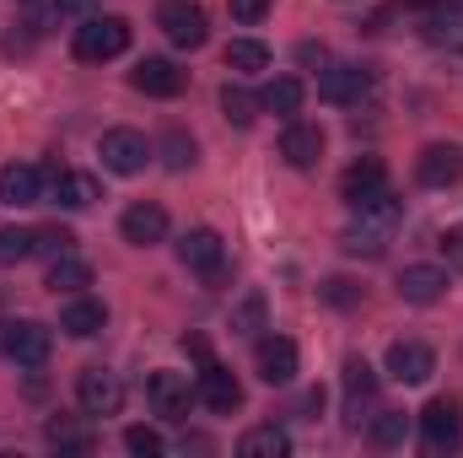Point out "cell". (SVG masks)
<instances>
[{"mask_svg": "<svg viewBox=\"0 0 463 458\" xmlns=\"http://www.w3.org/2000/svg\"><path fill=\"white\" fill-rule=\"evenodd\" d=\"M0 345H5V356L16 361V367H43L49 361V329L38 324V319H16V324H0Z\"/></svg>", "mask_w": 463, "mask_h": 458, "instance_id": "cell-7", "label": "cell"}, {"mask_svg": "<svg viewBox=\"0 0 463 458\" xmlns=\"http://www.w3.org/2000/svg\"><path fill=\"white\" fill-rule=\"evenodd\" d=\"M38 200H43V173H38L33 162H5V167H0V205L27 211V205H38Z\"/></svg>", "mask_w": 463, "mask_h": 458, "instance_id": "cell-13", "label": "cell"}, {"mask_svg": "<svg viewBox=\"0 0 463 458\" xmlns=\"http://www.w3.org/2000/svg\"><path fill=\"white\" fill-rule=\"evenodd\" d=\"M43 443L60 448V453H92V448H98V437H92L76 415H54V421L43 426Z\"/></svg>", "mask_w": 463, "mask_h": 458, "instance_id": "cell-23", "label": "cell"}, {"mask_svg": "<svg viewBox=\"0 0 463 458\" xmlns=\"http://www.w3.org/2000/svg\"><path fill=\"white\" fill-rule=\"evenodd\" d=\"M399 297L415 302V308L442 302V297H448V270H437V264H404V275H399Z\"/></svg>", "mask_w": 463, "mask_h": 458, "instance_id": "cell-16", "label": "cell"}, {"mask_svg": "<svg viewBox=\"0 0 463 458\" xmlns=\"http://www.w3.org/2000/svg\"><path fill=\"white\" fill-rule=\"evenodd\" d=\"M280 157H286L291 167H318V162H324V129H318V124L291 119V124H286V135H280Z\"/></svg>", "mask_w": 463, "mask_h": 458, "instance_id": "cell-19", "label": "cell"}, {"mask_svg": "<svg viewBox=\"0 0 463 458\" xmlns=\"http://www.w3.org/2000/svg\"><path fill=\"white\" fill-rule=\"evenodd\" d=\"M129 49V22L124 16H87L76 33H71V54L81 65H103V60H118Z\"/></svg>", "mask_w": 463, "mask_h": 458, "instance_id": "cell-1", "label": "cell"}, {"mask_svg": "<svg viewBox=\"0 0 463 458\" xmlns=\"http://www.w3.org/2000/svg\"><path fill=\"white\" fill-rule=\"evenodd\" d=\"M146 399H151V410H156L162 421H184L189 405L200 399V388H189L184 372H151V377H146Z\"/></svg>", "mask_w": 463, "mask_h": 458, "instance_id": "cell-8", "label": "cell"}, {"mask_svg": "<svg viewBox=\"0 0 463 458\" xmlns=\"http://www.w3.org/2000/svg\"><path fill=\"white\" fill-rule=\"evenodd\" d=\"M33 253H38V232L33 227H0V270H11V264H22Z\"/></svg>", "mask_w": 463, "mask_h": 458, "instance_id": "cell-27", "label": "cell"}, {"mask_svg": "<svg viewBox=\"0 0 463 458\" xmlns=\"http://www.w3.org/2000/svg\"><path fill=\"white\" fill-rule=\"evenodd\" d=\"M184 81H189V76H184L173 60H162V54H146V60L129 71V87H135V92H146V98H178V92H184Z\"/></svg>", "mask_w": 463, "mask_h": 458, "instance_id": "cell-11", "label": "cell"}, {"mask_svg": "<svg viewBox=\"0 0 463 458\" xmlns=\"http://www.w3.org/2000/svg\"><path fill=\"white\" fill-rule=\"evenodd\" d=\"M302 98H307V87H302L297 76H275V81L259 92V109H264V114H297Z\"/></svg>", "mask_w": 463, "mask_h": 458, "instance_id": "cell-25", "label": "cell"}, {"mask_svg": "<svg viewBox=\"0 0 463 458\" xmlns=\"http://www.w3.org/2000/svg\"><path fill=\"white\" fill-rule=\"evenodd\" d=\"M458 173H463V151L458 146H426L420 151V162H415V178L426 184V189H448V184H458Z\"/></svg>", "mask_w": 463, "mask_h": 458, "instance_id": "cell-18", "label": "cell"}, {"mask_svg": "<svg viewBox=\"0 0 463 458\" xmlns=\"http://www.w3.org/2000/svg\"><path fill=\"white\" fill-rule=\"evenodd\" d=\"M76 399H81L87 415H118L124 410V383H118V372H109V367H81Z\"/></svg>", "mask_w": 463, "mask_h": 458, "instance_id": "cell-6", "label": "cell"}, {"mask_svg": "<svg viewBox=\"0 0 463 458\" xmlns=\"http://www.w3.org/2000/svg\"><path fill=\"white\" fill-rule=\"evenodd\" d=\"M43 189H49V200H54L60 211H87V205L98 200V178L71 173V167H54V173L43 178Z\"/></svg>", "mask_w": 463, "mask_h": 458, "instance_id": "cell-15", "label": "cell"}, {"mask_svg": "<svg viewBox=\"0 0 463 458\" xmlns=\"http://www.w3.org/2000/svg\"><path fill=\"white\" fill-rule=\"evenodd\" d=\"M253 367H259V377L269 388H286L297 377V345L286 340V335H264V340L253 345Z\"/></svg>", "mask_w": 463, "mask_h": 458, "instance_id": "cell-12", "label": "cell"}, {"mask_svg": "<svg viewBox=\"0 0 463 458\" xmlns=\"http://www.w3.org/2000/svg\"><path fill=\"white\" fill-rule=\"evenodd\" d=\"M33 232H38V253H71V243H76L71 227H33Z\"/></svg>", "mask_w": 463, "mask_h": 458, "instance_id": "cell-33", "label": "cell"}, {"mask_svg": "<svg viewBox=\"0 0 463 458\" xmlns=\"http://www.w3.org/2000/svg\"><path fill=\"white\" fill-rule=\"evenodd\" d=\"M222 114H227L237 129H248V124L259 119V98H253L248 87H222Z\"/></svg>", "mask_w": 463, "mask_h": 458, "instance_id": "cell-30", "label": "cell"}, {"mask_svg": "<svg viewBox=\"0 0 463 458\" xmlns=\"http://www.w3.org/2000/svg\"><path fill=\"white\" fill-rule=\"evenodd\" d=\"M324 302H335V308H355V302H361V286L345 281V275H335V281H324Z\"/></svg>", "mask_w": 463, "mask_h": 458, "instance_id": "cell-32", "label": "cell"}, {"mask_svg": "<svg viewBox=\"0 0 463 458\" xmlns=\"http://www.w3.org/2000/svg\"><path fill=\"white\" fill-rule=\"evenodd\" d=\"M92 286V264L87 259H76V253H54V264H49V291L60 297H76V291H87Z\"/></svg>", "mask_w": 463, "mask_h": 458, "instance_id": "cell-22", "label": "cell"}, {"mask_svg": "<svg viewBox=\"0 0 463 458\" xmlns=\"http://www.w3.org/2000/svg\"><path fill=\"white\" fill-rule=\"evenodd\" d=\"M366 92H372V71H366V65H329V71L318 76V98L335 103V109L361 103Z\"/></svg>", "mask_w": 463, "mask_h": 458, "instance_id": "cell-9", "label": "cell"}, {"mask_svg": "<svg viewBox=\"0 0 463 458\" xmlns=\"http://www.w3.org/2000/svg\"><path fill=\"white\" fill-rule=\"evenodd\" d=\"M124 448H129L135 458H162L167 453L162 432H151V426H129V432H124Z\"/></svg>", "mask_w": 463, "mask_h": 458, "instance_id": "cell-31", "label": "cell"}, {"mask_svg": "<svg viewBox=\"0 0 463 458\" xmlns=\"http://www.w3.org/2000/svg\"><path fill=\"white\" fill-rule=\"evenodd\" d=\"M156 27H162L178 49H200V43L211 38L205 11H200L194 0H162V5H156Z\"/></svg>", "mask_w": 463, "mask_h": 458, "instance_id": "cell-4", "label": "cell"}, {"mask_svg": "<svg viewBox=\"0 0 463 458\" xmlns=\"http://www.w3.org/2000/svg\"><path fill=\"white\" fill-rule=\"evenodd\" d=\"M178 264L194 270V275H205V281H222V270H227V243H222V232L189 227L178 237Z\"/></svg>", "mask_w": 463, "mask_h": 458, "instance_id": "cell-2", "label": "cell"}, {"mask_svg": "<svg viewBox=\"0 0 463 458\" xmlns=\"http://www.w3.org/2000/svg\"><path fill=\"white\" fill-rule=\"evenodd\" d=\"M340 248L345 253H355V259H383V248H388V232L377 227H345V237H340Z\"/></svg>", "mask_w": 463, "mask_h": 458, "instance_id": "cell-28", "label": "cell"}, {"mask_svg": "<svg viewBox=\"0 0 463 458\" xmlns=\"http://www.w3.org/2000/svg\"><path fill=\"white\" fill-rule=\"evenodd\" d=\"M103 324H109V308L103 302H92V297H71L65 302V313H60V329L71 335V340H92V335H103Z\"/></svg>", "mask_w": 463, "mask_h": 458, "instance_id": "cell-20", "label": "cell"}, {"mask_svg": "<svg viewBox=\"0 0 463 458\" xmlns=\"http://www.w3.org/2000/svg\"><path fill=\"white\" fill-rule=\"evenodd\" d=\"M410 426H415V421H410L404 410H377V415H372V443H377V448H404V443H410Z\"/></svg>", "mask_w": 463, "mask_h": 458, "instance_id": "cell-26", "label": "cell"}, {"mask_svg": "<svg viewBox=\"0 0 463 458\" xmlns=\"http://www.w3.org/2000/svg\"><path fill=\"white\" fill-rule=\"evenodd\" d=\"M442 259H448L453 270H463V227H448V232H442Z\"/></svg>", "mask_w": 463, "mask_h": 458, "instance_id": "cell-36", "label": "cell"}, {"mask_svg": "<svg viewBox=\"0 0 463 458\" xmlns=\"http://www.w3.org/2000/svg\"><path fill=\"white\" fill-rule=\"evenodd\" d=\"M420 437H426V453H458L463 448V415L453 399H431L420 410Z\"/></svg>", "mask_w": 463, "mask_h": 458, "instance_id": "cell-5", "label": "cell"}, {"mask_svg": "<svg viewBox=\"0 0 463 458\" xmlns=\"http://www.w3.org/2000/svg\"><path fill=\"white\" fill-rule=\"evenodd\" d=\"M194 388H200V399H205V405H211L216 415H232V410L242 405V383L232 377L222 361H205V367H200V383H194Z\"/></svg>", "mask_w": 463, "mask_h": 458, "instance_id": "cell-17", "label": "cell"}, {"mask_svg": "<svg viewBox=\"0 0 463 458\" xmlns=\"http://www.w3.org/2000/svg\"><path fill=\"white\" fill-rule=\"evenodd\" d=\"M269 65V49L259 38H232L227 43V71H264Z\"/></svg>", "mask_w": 463, "mask_h": 458, "instance_id": "cell-29", "label": "cell"}, {"mask_svg": "<svg viewBox=\"0 0 463 458\" xmlns=\"http://www.w3.org/2000/svg\"><path fill=\"white\" fill-rule=\"evenodd\" d=\"M227 5H232V16H237L242 27H253V22L269 16V0H227Z\"/></svg>", "mask_w": 463, "mask_h": 458, "instance_id": "cell-35", "label": "cell"}, {"mask_svg": "<svg viewBox=\"0 0 463 458\" xmlns=\"http://www.w3.org/2000/svg\"><path fill=\"white\" fill-rule=\"evenodd\" d=\"M98 0H54V16H87Z\"/></svg>", "mask_w": 463, "mask_h": 458, "instance_id": "cell-37", "label": "cell"}, {"mask_svg": "<svg viewBox=\"0 0 463 458\" xmlns=\"http://www.w3.org/2000/svg\"><path fill=\"white\" fill-rule=\"evenodd\" d=\"M118 232H124V243L151 248V243H162V237H167V211H162V205H151V200H135V205L118 216Z\"/></svg>", "mask_w": 463, "mask_h": 458, "instance_id": "cell-14", "label": "cell"}, {"mask_svg": "<svg viewBox=\"0 0 463 458\" xmlns=\"http://www.w3.org/2000/svg\"><path fill=\"white\" fill-rule=\"evenodd\" d=\"M162 151H167V167H189V162H194V140H189V135H178V129L162 140Z\"/></svg>", "mask_w": 463, "mask_h": 458, "instance_id": "cell-34", "label": "cell"}, {"mask_svg": "<svg viewBox=\"0 0 463 458\" xmlns=\"http://www.w3.org/2000/svg\"><path fill=\"white\" fill-rule=\"evenodd\" d=\"M98 157H103V167L109 173H140L146 162H151V140L140 135V129H129V124H118V129H103V140H98Z\"/></svg>", "mask_w": 463, "mask_h": 458, "instance_id": "cell-3", "label": "cell"}, {"mask_svg": "<svg viewBox=\"0 0 463 458\" xmlns=\"http://www.w3.org/2000/svg\"><path fill=\"white\" fill-rule=\"evenodd\" d=\"M237 453L242 458H286L291 453V437H286L280 426H248V432L237 437Z\"/></svg>", "mask_w": 463, "mask_h": 458, "instance_id": "cell-24", "label": "cell"}, {"mask_svg": "<svg viewBox=\"0 0 463 458\" xmlns=\"http://www.w3.org/2000/svg\"><path fill=\"white\" fill-rule=\"evenodd\" d=\"M377 399V372H372V361H361V356H350L345 361V415L350 426L361 421V410Z\"/></svg>", "mask_w": 463, "mask_h": 458, "instance_id": "cell-21", "label": "cell"}, {"mask_svg": "<svg viewBox=\"0 0 463 458\" xmlns=\"http://www.w3.org/2000/svg\"><path fill=\"white\" fill-rule=\"evenodd\" d=\"M437 372V350L431 345H420V340H393L388 345V377L393 383H426Z\"/></svg>", "mask_w": 463, "mask_h": 458, "instance_id": "cell-10", "label": "cell"}]
</instances>
